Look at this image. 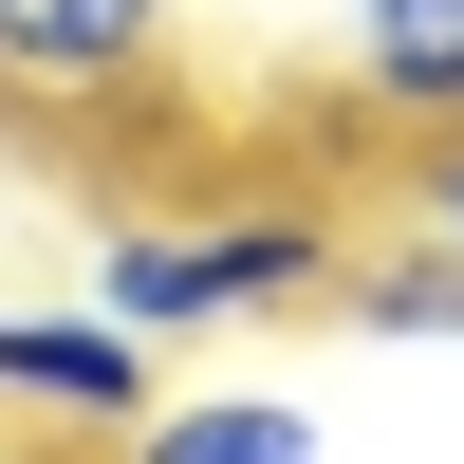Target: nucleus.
<instances>
[{
	"mask_svg": "<svg viewBox=\"0 0 464 464\" xmlns=\"http://www.w3.org/2000/svg\"><path fill=\"white\" fill-rule=\"evenodd\" d=\"M111 464H334V428H316L297 391H168Z\"/></svg>",
	"mask_w": 464,
	"mask_h": 464,
	"instance_id": "nucleus-5",
	"label": "nucleus"
},
{
	"mask_svg": "<svg viewBox=\"0 0 464 464\" xmlns=\"http://www.w3.org/2000/svg\"><path fill=\"white\" fill-rule=\"evenodd\" d=\"M149 372H168V334L149 316H111V297H0V428H37V446H130L149 409Z\"/></svg>",
	"mask_w": 464,
	"mask_h": 464,
	"instance_id": "nucleus-2",
	"label": "nucleus"
},
{
	"mask_svg": "<svg viewBox=\"0 0 464 464\" xmlns=\"http://www.w3.org/2000/svg\"><path fill=\"white\" fill-rule=\"evenodd\" d=\"M0 464H56V446H37V428H0Z\"/></svg>",
	"mask_w": 464,
	"mask_h": 464,
	"instance_id": "nucleus-8",
	"label": "nucleus"
},
{
	"mask_svg": "<svg viewBox=\"0 0 464 464\" xmlns=\"http://www.w3.org/2000/svg\"><path fill=\"white\" fill-rule=\"evenodd\" d=\"M334 74L391 149H446L464 130V0H353L334 19Z\"/></svg>",
	"mask_w": 464,
	"mask_h": 464,
	"instance_id": "nucleus-4",
	"label": "nucleus"
},
{
	"mask_svg": "<svg viewBox=\"0 0 464 464\" xmlns=\"http://www.w3.org/2000/svg\"><path fill=\"white\" fill-rule=\"evenodd\" d=\"M353 279V223L297 205V186H260V205H168V223H111L93 297L149 334H242V316H297V297Z\"/></svg>",
	"mask_w": 464,
	"mask_h": 464,
	"instance_id": "nucleus-1",
	"label": "nucleus"
},
{
	"mask_svg": "<svg viewBox=\"0 0 464 464\" xmlns=\"http://www.w3.org/2000/svg\"><path fill=\"white\" fill-rule=\"evenodd\" d=\"M409 223H446V242H464V130H446V149H409Z\"/></svg>",
	"mask_w": 464,
	"mask_h": 464,
	"instance_id": "nucleus-7",
	"label": "nucleus"
},
{
	"mask_svg": "<svg viewBox=\"0 0 464 464\" xmlns=\"http://www.w3.org/2000/svg\"><path fill=\"white\" fill-rule=\"evenodd\" d=\"M168 74V0H0V111L19 130H111Z\"/></svg>",
	"mask_w": 464,
	"mask_h": 464,
	"instance_id": "nucleus-3",
	"label": "nucleus"
},
{
	"mask_svg": "<svg viewBox=\"0 0 464 464\" xmlns=\"http://www.w3.org/2000/svg\"><path fill=\"white\" fill-rule=\"evenodd\" d=\"M334 316H353V334H464V242H446V223H409L391 260L334 279Z\"/></svg>",
	"mask_w": 464,
	"mask_h": 464,
	"instance_id": "nucleus-6",
	"label": "nucleus"
}]
</instances>
